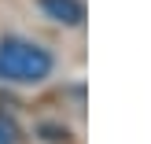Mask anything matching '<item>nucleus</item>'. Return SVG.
Here are the masks:
<instances>
[{
    "label": "nucleus",
    "instance_id": "obj_2",
    "mask_svg": "<svg viewBox=\"0 0 151 144\" xmlns=\"http://www.w3.org/2000/svg\"><path fill=\"white\" fill-rule=\"evenodd\" d=\"M44 15L55 22H63V26H81V19H85V7H81V0H41Z\"/></svg>",
    "mask_w": 151,
    "mask_h": 144
},
{
    "label": "nucleus",
    "instance_id": "obj_3",
    "mask_svg": "<svg viewBox=\"0 0 151 144\" xmlns=\"http://www.w3.org/2000/svg\"><path fill=\"white\" fill-rule=\"evenodd\" d=\"M15 137H19V133H15V126L7 122V118H0V144H15Z\"/></svg>",
    "mask_w": 151,
    "mask_h": 144
},
{
    "label": "nucleus",
    "instance_id": "obj_1",
    "mask_svg": "<svg viewBox=\"0 0 151 144\" xmlns=\"http://www.w3.org/2000/svg\"><path fill=\"white\" fill-rule=\"evenodd\" d=\"M52 74V56L33 41L22 37H4L0 41V81L15 85H37Z\"/></svg>",
    "mask_w": 151,
    "mask_h": 144
}]
</instances>
